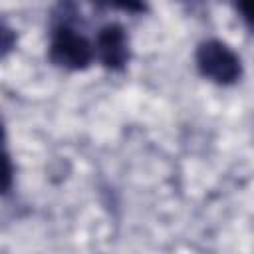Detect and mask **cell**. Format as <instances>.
<instances>
[{"label": "cell", "instance_id": "cell-1", "mask_svg": "<svg viewBox=\"0 0 254 254\" xmlns=\"http://www.w3.org/2000/svg\"><path fill=\"white\" fill-rule=\"evenodd\" d=\"M48 58L56 67L67 71H83L95 60L93 42L87 40L73 24L67 20L58 22L50 34Z\"/></svg>", "mask_w": 254, "mask_h": 254}, {"label": "cell", "instance_id": "cell-2", "mask_svg": "<svg viewBox=\"0 0 254 254\" xmlns=\"http://www.w3.org/2000/svg\"><path fill=\"white\" fill-rule=\"evenodd\" d=\"M194 64L202 77L216 85H232L242 77L240 56L222 40L210 38L196 46Z\"/></svg>", "mask_w": 254, "mask_h": 254}, {"label": "cell", "instance_id": "cell-3", "mask_svg": "<svg viewBox=\"0 0 254 254\" xmlns=\"http://www.w3.org/2000/svg\"><path fill=\"white\" fill-rule=\"evenodd\" d=\"M95 58L97 62L109 71H121L129 64L131 50H129V36L125 28L117 22H109L99 28L95 40Z\"/></svg>", "mask_w": 254, "mask_h": 254}, {"label": "cell", "instance_id": "cell-4", "mask_svg": "<svg viewBox=\"0 0 254 254\" xmlns=\"http://www.w3.org/2000/svg\"><path fill=\"white\" fill-rule=\"evenodd\" d=\"M97 6L103 8H113V10H121V12H129V14H143L147 12V2L145 0H91Z\"/></svg>", "mask_w": 254, "mask_h": 254}, {"label": "cell", "instance_id": "cell-5", "mask_svg": "<svg viewBox=\"0 0 254 254\" xmlns=\"http://www.w3.org/2000/svg\"><path fill=\"white\" fill-rule=\"evenodd\" d=\"M236 10L250 32H254V0H234Z\"/></svg>", "mask_w": 254, "mask_h": 254}, {"label": "cell", "instance_id": "cell-6", "mask_svg": "<svg viewBox=\"0 0 254 254\" xmlns=\"http://www.w3.org/2000/svg\"><path fill=\"white\" fill-rule=\"evenodd\" d=\"M10 183H12V165H10V157L6 153L4 155V192H8Z\"/></svg>", "mask_w": 254, "mask_h": 254}]
</instances>
